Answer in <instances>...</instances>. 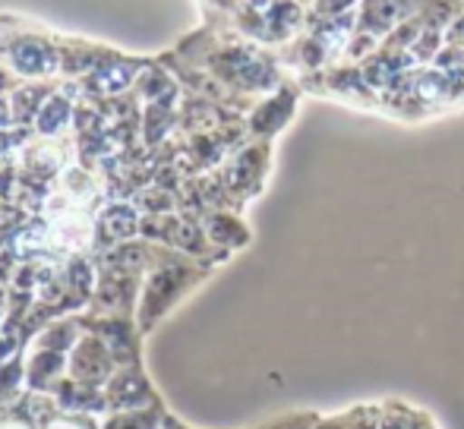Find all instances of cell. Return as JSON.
Masks as SVG:
<instances>
[{"label":"cell","mask_w":464,"mask_h":429,"mask_svg":"<svg viewBox=\"0 0 464 429\" xmlns=\"http://www.w3.org/2000/svg\"><path fill=\"white\" fill-rule=\"evenodd\" d=\"M111 363H114V357H111L108 344L98 341V338H80L73 354H70V379L98 386V382L111 379V373H114Z\"/></svg>","instance_id":"cell-2"},{"label":"cell","mask_w":464,"mask_h":429,"mask_svg":"<svg viewBox=\"0 0 464 429\" xmlns=\"http://www.w3.org/2000/svg\"><path fill=\"white\" fill-rule=\"evenodd\" d=\"M104 401H108L111 411H130V407L159 405V395L152 392L146 373L136 363H130V367H121L117 373H111Z\"/></svg>","instance_id":"cell-1"},{"label":"cell","mask_w":464,"mask_h":429,"mask_svg":"<svg viewBox=\"0 0 464 429\" xmlns=\"http://www.w3.org/2000/svg\"><path fill=\"white\" fill-rule=\"evenodd\" d=\"M161 429H189V426H184L178 417H171V414H165V424H161Z\"/></svg>","instance_id":"cell-5"},{"label":"cell","mask_w":464,"mask_h":429,"mask_svg":"<svg viewBox=\"0 0 464 429\" xmlns=\"http://www.w3.org/2000/svg\"><path fill=\"white\" fill-rule=\"evenodd\" d=\"M161 424H165V407L159 401V405L114 411L98 429H161Z\"/></svg>","instance_id":"cell-3"},{"label":"cell","mask_w":464,"mask_h":429,"mask_svg":"<svg viewBox=\"0 0 464 429\" xmlns=\"http://www.w3.org/2000/svg\"><path fill=\"white\" fill-rule=\"evenodd\" d=\"M44 429H98V426L86 417H54L44 424Z\"/></svg>","instance_id":"cell-4"}]
</instances>
